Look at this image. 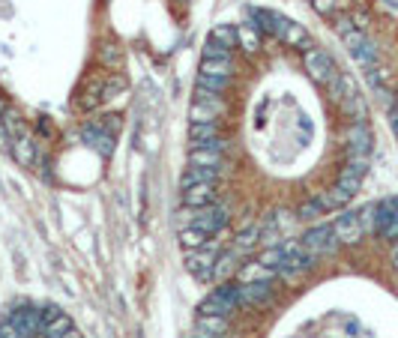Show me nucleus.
Returning a JSON list of instances; mask_svg holds the SVG:
<instances>
[{
    "label": "nucleus",
    "instance_id": "9",
    "mask_svg": "<svg viewBox=\"0 0 398 338\" xmlns=\"http://www.w3.org/2000/svg\"><path fill=\"white\" fill-rule=\"evenodd\" d=\"M105 102V78H93L90 75L84 84H81V90H78V105L84 111H93V108H99V105Z\"/></svg>",
    "mask_w": 398,
    "mask_h": 338
},
{
    "label": "nucleus",
    "instance_id": "29",
    "mask_svg": "<svg viewBox=\"0 0 398 338\" xmlns=\"http://www.w3.org/2000/svg\"><path fill=\"white\" fill-rule=\"evenodd\" d=\"M0 123H3V126H6V132H10V135L12 138H21V135H30V132H27V126H24V120L19 117V111H6L3 114V120H0Z\"/></svg>",
    "mask_w": 398,
    "mask_h": 338
},
{
    "label": "nucleus",
    "instance_id": "37",
    "mask_svg": "<svg viewBox=\"0 0 398 338\" xmlns=\"http://www.w3.org/2000/svg\"><path fill=\"white\" fill-rule=\"evenodd\" d=\"M123 87H126V81H123L120 75H111V78H108V81H105V102H111L114 93H120Z\"/></svg>",
    "mask_w": 398,
    "mask_h": 338
},
{
    "label": "nucleus",
    "instance_id": "44",
    "mask_svg": "<svg viewBox=\"0 0 398 338\" xmlns=\"http://www.w3.org/2000/svg\"><path fill=\"white\" fill-rule=\"evenodd\" d=\"M54 338H81V333H78V329H75V326H72V329H66V333H60V335H54Z\"/></svg>",
    "mask_w": 398,
    "mask_h": 338
},
{
    "label": "nucleus",
    "instance_id": "43",
    "mask_svg": "<svg viewBox=\"0 0 398 338\" xmlns=\"http://www.w3.org/2000/svg\"><path fill=\"white\" fill-rule=\"evenodd\" d=\"M389 126H393L395 138H398V108H395V105H393V108H389Z\"/></svg>",
    "mask_w": 398,
    "mask_h": 338
},
{
    "label": "nucleus",
    "instance_id": "33",
    "mask_svg": "<svg viewBox=\"0 0 398 338\" xmlns=\"http://www.w3.org/2000/svg\"><path fill=\"white\" fill-rule=\"evenodd\" d=\"M342 174L362 180V177L368 174V159H362V156H356V159H347V165L342 168Z\"/></svg>",
    "mask_w": 398,
    "mask_h": 338
},
{
    "label": "nucleus",
    "instance_id": "39",
    "mask_svg": "<svg viewBox=\"0 0 398 338\" xmlns=\"http://www.w3.org/2000/svg\"><path fill=\"white\" fill-rule=\"evenodd\" d=\"M338 186L347 189L351 195L360 192V186H362V180H356V177H347V174H338Z\"/></svg>",
    "mask_w": 398,
    "mask_h": 338
},
{
    "label": "nucleus",
    "instance_id": "13",
    "mask_svg": "<svg viewBox=\"0 0 398 338\" xmlns=\"http://www.w3.org/2000/svg\"><path fill=\"white\" fill-rule=\"evenodd\" d=\"M239 254H243V252H239L237 245H234V249L222 252L219 258H215V263H213V278H215V282H228V278L237 273V269H239V267H237V263H239Z\"/></svg>",
    "mask_w": 398,
    "mask_h": 338
},
{
    "label": "nucleus",
    "instance_id": "4",
    "mask_svg": "<svg viewBox=\"0 0 398 338\" xmlns=\"http://www.w3.org/2000/svg\"><path fill=\"white\" fill-rule=\"evenodd\" d=\"M303 240V245L309 249L314 258H327V254H336L338 252V237H336V230H333V225H314V228H309L305 234L300 237Z\"/></svg>",
    "mask_w": 398,
    "mask_h": 338
},
{
    "label": "nucleus",
    "instance_id": "28",
    "mask_svg": "<svg viewBox=\"0 0 398 338\" xmlns=\"http://www.w3.org/2000/svg\"><path fill=\"white\" fill-rule=\"evenodd\" d=\"M210 39H213V43H219V45H225V48H234L237 45V27H234V24H215Z\"/></svg>",
    "mask_w": 398,
    "mask_h": 338
},
{
    "label": "nucleus",
    "instance_id": "42",
    "mask_svg": "<svg viewBox=\"0 0 398 338\" xmlns=\"http://www.w3.org/2000/svg\"><path fill=\"white\" fill-rule=\"evenodd\" d=\"M380 6H384L389 15H395V19H398V0H380Z\"/></svg>",
    "mask_w": 398,
    "mask_h": 338
},
{
    "label": "nucleus",
    "instance_id": "35",
    "mask_svg": "<svg viewBox=\"0 0 398 338\" xmlns=\"http://www.w3.org/2000/svg\"><path fill=\"white\" fill-rule=\"evenodd\" d=\"M66 329H72V320L66 317V315H57L51 324H45V338H54V335H60V333H66Z\"/></svg>",
    "mask_w": 398,
    "mask_h": 338
},
{
    "label": "nucleus",
    "instance_id": "10",
    "mask_svg": "<svg viewBox=\"0 0 398 338\" xmlns=\"http://www.w3.org/2000/svg\"><path fill=\"white\" fill-rule=\"evenodd\" d=\"M213 204H219V195H215L213 183H201V186L183 189V207L201 210V207H213Z\"/></svg>",
    "mask_w": 398,
    "mask_h": 338
},
{
    "label": "nucleus",
    "instance_id": "11",
    "mask_svg": "<svg viewBox=\"0 0 398 338\" xmlns=\"http://www.w3.org/2000/svg\"><path fill=\"white\" fill-rule=\"evenodd\" d=\"M276 278H279L276 269L264 267L261 261H252V263H246V267L237 269V285H252V282H267V285H272Z\"/></svg>",
    "mask_w": 398,
    "mask_h": 338
},
{
    "label": "nucleus",
    "instance_id": "21",
    "mask_svg": "<svg viewBox=\"0 0 398 338\" xmlns=\"http://www.w3.org/2000/svg\"><path fill=\"white\" fill-rule=\"evenodd\" d=\"M351 197H353V195L347 192V189L336 186V189H327V192H320L318 201H320L323 210H338V207H347V204H351Z\"/></svg>",
    "mask_w": 398,
    "mask_h": 338
},
{
    "label": "nucleus",
    "instance_id": "26",
    "mask_svg": "<svg viewBox=\"0 0 398 338\" xmlns=\"http://www.w3.org/2000/svg\"><path fill=\"white\" fill-rule=\"evenodd\" d=\"M189 138H192V144L213 141V138H219V123H192L189 126Z\"/></svg>",
    "mask_w": 398,
    "mask_h": 338
},
{
    "label": "nucleus",
    "instance_id": "3",
    "mask_svg": "<svg viewBox=\"0 0 398 338\" xmlns=\"http://www.w3.org/2000/svg\"><path fill=\"white\" fill-rule=\"evenodd\" d=\"M303 63H305V72H309V78L318 81L320 87H329L336 81V75H338L333 57L323 51V48H309V51H305V57H303Z\"/></svg>",
    "mask_w": 398,
    "mask_h": 338
},
{
    "label": "nucleus",
    "instance_id": "14",
    "mask_svg": "<svg viewBox=\"0 0 398 338\" xmlns=\"http://www.w3.org/2000/svg\"><path fill=\"white\" fill-rule=\"evenodd\" d=\"M81 138H84V141L90 144V147H96V150L99 153H102L105 156V159H108V156H111V150H114V138H111V132H105L102 126H99V123H93V126H84V129H81Z\"/></svg>",
    "mask_w": 398,
    "mask_h": 338
},
{
    "label": "nucleus",
    "instance_id": "41",
    "mask_svg": "<svg viewBox=\"0 0 398 338\" xmlns=\"http://www.w3.org/2000/svg\"><path fill=\"white\" fill-rule=\"evenodd\" d=\"M0 147H3V150H10V147H12V135L6 132L3 123H0Z\"/></svg>",
    "mask_w": 398,
    "mask_h": 338
},
{
    "label": "nucleus",
    "instance_id": "2",
    "mask_svg": "<svg viewBox=\"0 0 398 338\" xmlns=\"http://www.w3.org/2000/svg\"><path fill=\"white\" fill-rule=\"evenodd\" d=\"M344 45H347V51H351V57L356 63L362 66V69H375L377 66V48H375V43L366 36V30H360V27H351L344 33Z\"/></svg>",
    "mask_w": 398,
    "mask_h": 338
},
{
    "label": "nucleus",
    "instance_id": "7",
    "mask_svg": "<svg viewBox=\"0 0 398 338\" xmlns=\"http://www.w3.org/2000/svg\"><path fill=\"white\" fill-rule=\"evenodd\" d=\"M344 141H347V159H356V156H362V159H368L371 153V132L366 123H351L344 132Z\"/></svg>",
    "mask_w": 398,
    "mask_h": 338
},
{
    "label": "nucleus",
    "instance_id": "32",
    "mask_svg": "<svg viewBox=\"0 0 398 338\" xmlns=\"http://www.w3.org/2000/svg\"><path fill=\"white\" fill-rule=\"evenodd\" d=\"M323 213H327V210H323V207H320V201L314 197V201H305L303 207L296 210V219H303V221H318V219L323 216Z\"/></svg>",
    "mask_w": 398,
    "mask_h": 338
},
{
    "label": "nucleus",
    "instance_id": "36",
    "mask_svg": "<svg viewBox=\"0 0 398 338\" xmlns=\"http://www.w3.org/2000/svg\"><path fill=\"white\" fill-rule=\"evenodd\" d=\"M375 216H377V204H368V207L360 210V221L366 234H375Z\"/></svg>",
    "mask_w": 398,
    "mask_h": 338
},
{
    "label": "nucleus",
    "instance_id": "16",
    "mask_svg": "<svg viewBox=\"0 0 398 338\" xmlns=\"http://www.w3.org/2000/svg\"><path fill=\"white\" fill-rule=\"evenodd\" d=\"M219 180V168H192L183 171V177H180V189H189V186H201V183H215Z\"/></svg>",
    "mask_w": 398,
    "mask_h": 338
},
{
    "label": "nucleus",
    "instance_id": "46",
    "mask_svg": "<svg viewBox=\"0 0 398 338\" xmlns=\"http://www.w3.org/2000/svg\"><path fill=\"white\" fill-rule=\"evenodd\" d=\"M393 267L398 269V243H393Z\"/></svg>",
    "mask_w": 398,
    "mask_h": 338
},
{
    "label": "nucleus",
    "instance_id": "27",
    "mask_svg": "<svg viewBox=\"0 0 398 338\" xmlns=\"http://www.w3.org/2000/svg\"><path fill=\"white\" fill-rule=\"evenodd\" d=\"M99 63H102L105 69H117V66L123 63V51H120V45L105 43L102 48H99Z\"/></svg>",
    "mask_w": 398,
    "mask_h": 338
},
{
    "label": "nucleus",
    "instance_id": "40",
    "mask_svg": "<svg viewBox=\"0 0 398 338\" xmlns=\"http://www.w3.org/2000/svg\"><path fill=\"white\" fill-rule=\"evenodd\" d=\"M57 315H63L57 306H45V309H39V320H43V329H45V324H51V320L57 317Z\"/></svg>",
    "mask_w": 398,
    "mask_h": 338
},
{
    "label": "nucleus",
    "instance_id": "31",
    "mask_svg": "<svg viewBox=\"0 0 398 338\" xmlns=\"http://www.w3.org/2000/svg\"><path fill=\"white\" fill-rule=\"evenodd\" d=\"M258 261L264 263V267H270V269H279L281 263H285V252H281V245H270V249L261 252Z\"/></svg>",
    "mask_w": 398,
    "mask_h": 338
},
{
    "label": "nucleus",
    "instance_id": "25",
    "mask_svg": "<svg viewBox=\"0 0 398 338\" xmlns=\"http://www.w3.org/2000/svg\"><path fill=\"white\" fill-rule=\"evenodd\" d=\"M258 240H261V228L258 225H246L234 237V245H237L239 252H248V249H255V245H258Z\"/></svg>",
    "mask_w": 398,
    "mask_h": 338
},
{
    "label": "nucleus",
    "instance_id": "22",
    "mask_svg": "<svg viewBox=\"0 0 398 338\" xmlns=\"http://www.w3.org/2000/svg\"><path fill=\"white\" fill-rule=\"evenodd\" d=\"M207 240H210V234H204V230H198V228H180V245H183V252L204 249Z\"/></svg>",
    "mask_w": 398,
    "mask_h": 338
},
{
    "label": "nucleus",
    "instance_id": "45",
    "mask_svg": "<svg viewBox=\"0 0 398 338\" xmlns=\"http://www.w3.org/2000/svg\"><path fill=\"white\" fill-rule=\"evenodd\" d=\"M6 111H10V102H6V99L0 96V120H3V114H6Z\"/></svg>",
    "mask_w": 398,
    "mask_h": 338
},
{
    "label": "nucleus",
    "instance_id": "24",
    "mask_svg": "<svg viewBox=\"0 0 398 338\" xmlns=\"http://www.w3.org/2000/svg\"><path fill=\"white\" fill-rule=\"evenodd\" d=\"M231 87V78H219V75H207V72H198V90H207V93H225Z\"/></svg>",
    "mask_w": 398,
    "mask_h": 338
},
{
    "label": "nucleus",
    "instance_id": "8",
    "mask_svg": "<svg viewBox=\"0 0 398 338\" xmlns=\"http://www.w3.org/2000/svg\"><path fill=\"white\" fill-rule=\"evenodd\" d=\"M239 306H246V309H267V306H272V287L267 282L239 285Z\"/></svg>",
    "mask_w": 398,
    "mask_h": 338
},
{
    "label": "nucleus",
    "instance_id": "19",
    "mask_svg": "<svg viewBox=\"0 0 398 338\" xmlns=\"http://www.w3.org/2000/svg\"><path fill=\"white\" fill-rule=\"evenodd\" d=\"M189 165H198V168H222V153L210 150V147H192L189 150Z\"/></svg>",
    "mask_w": 398,
    "mask_h": 338
},
{
    "label": "nucleus",
    "instance_id": "6",
    "mask_svg": "<svg viewBox=\"0 0 398 338\" xmlns=\"http://www.w3.org/2000/svg\"><path fill=\"white\" fill-rule=\"evenodd\" d=\"M333 230H336V237H338V243H342V245H356L362 237H366L362 221H360V213H353V210H344L342 216L333 221Z\"/></svg>",
    "mask_w": 398,
    "mask_h": 338
},
{
    "label": "nucleus",
    "instance_id": "15",
    "mask_svg": "<svg viewBox=\"0 0 398 338\" xmlns=\"http://www.w3.org/2000/svg\"><path fill=\"white\" fill-rule=\"evenodd\" d=\"M12 159L21 165V168H30L36 162V141L30 135H21V138H12V147H10Z\"/></svg>",
    "mask_w": 398,
    "mask_h": 338
},
{
    "label": "nucleus",
    "instance_id": "5",
    "mask_svg": "<svg viewBox=\"0 0 398 338\" xmlns=\"http://www.w3.org/2000/svg\"><path fill=\"white\" fill-rule=\"evenodd\" d=\"M192 210V207H189ZM228 225V210L225 204H213V207H201V210H192V221L189 228H198L204 234H222Z\"/></svg>",
    "mask_w": 398,
    "mask_h": 338
},
{
    "label": "nucleus",
    "instance_id": "12",
    "mask_svg": "<svg viewBox=\"0 0 398 338\" xmlns=\"http://www.w3.org/2000/svg\"><path fill=\"white\" fill-rule=\"evenodd\" d=\"M228 333V317L222 315H198L195 338H225Z\"/></svg>",
    "mask_w": 398,
    "mask_h": 338
},
{
    "label": "nucleus",
    "instance_id": "1",
    "mask_svg": "<svg viewBox=\"0 0 398 338\" xmlns=\"http://www.w3.org/2000/svg\"><path fill=\"white\" fill-rule=\"evenodd\" d=\"M219 254H222V243L207 240L204 249L186 252V269L198 278V282H213V263H215Z\"/></svg>",
    "mask_w": 398,
    "mask_h": 338
},
{
    "label": "nucleus",
    "instance_id": "23",
    "mask_svg": "<svg viewBox=\"0 0 398 338\" xmlns=\"http://www.w3.org/2000/svg\"><path fill=\"white\" fill-rule=\"evenodd\" d=\"M342 111L351 117V123H366V102H362L360 93H351L347 99H342Z\"/></svg>",
    "mask_w": 398,
    "mask_h": 338
},
{
    "label": "nucleus",
    "instance_id": "38",
    "mask_svg": "<svg viewBox=\"0 0 398 338\" xmlns=\"http://www.w3.org/2000/svg\"><path fill=\"white\" fill-rule=\"evenodd\" d=\"M336 3H338V0H312V6H314V12H318V15H333Z\"/></svg>",
    "mask_w": 398,
    "mask_h": 338
},
{
    "label": "nucleus",
    "instance_id": "34",
    "mask_svg": "<svg viewBox=\"0 0 398 338\" xmlns=\"http://www.w3.org/2000/svg\"><path fill=\"white\" fill-rule=\"evenodd\" d=\"M204 60H231V48L213 43V39H207V45H204Z\"/></svg>",
    "mask_w": 398,
    "mask_h": 338
},
{
    "label": "nucleus",
    "instance_id": "30",
    "mask_svg": "<svg viewBox=\"0 0 398 338\" xmlns=\"http://www.w3.org/2000/svg\"><path fill=\"white\" fill-rule=\"evenodd\" d=\"M201 72L207 75H219V78H231V60H201Z\"/></svg>",
    "mask_w": 398,
    "mask_h": 338
},
{
    "label": "nucleus",
    "instance_id": "18",
    "mask_svg": "<svg viewBox=\"0 0 398 338\" xmlns=\"http://www.w3.org/2000/svg\"><path fill=\"white\" fill-rule=\"evenodd\" d=\"M10 324L19 329L21 338H30L36 329H43V320H39V311H15L10 317Z\"/></svg>",
    "mask_w": 398,
    "mask_h": 338
},
{
    "label": "nucleus",
    "instance_id": "17",
    "mask_svg": "<svg viewBox=\"0 0 398 338\" xmlns=\"http://www.w3.org/2000/svg\"><path fill=\"white\" fill-rule=\"evenodd\" d=\"M237 45L243 48L246 54H255V51L261 48V30L255 27L252 21H243V24L237 27Z\"/></svg>",
    "mask_w": 398,
    "mask_h": 338
},
{
    "label": "nucleus",
    "instance_id": "20",
    "mask_svg": "<svg viewBox=\"0 0 398 338\" xmlns=\"http://www.w3.org/2000/svg\"><path fill=\"white\" fill-rule=\"evenodd\" d=\"M281 43L291 45V48H303V51H309V30H305L303 24H296V21H288L285 33H281Z\"/></svg>",
    "mask_w": 398,
    "mask_h": 338
}]
</instances>
